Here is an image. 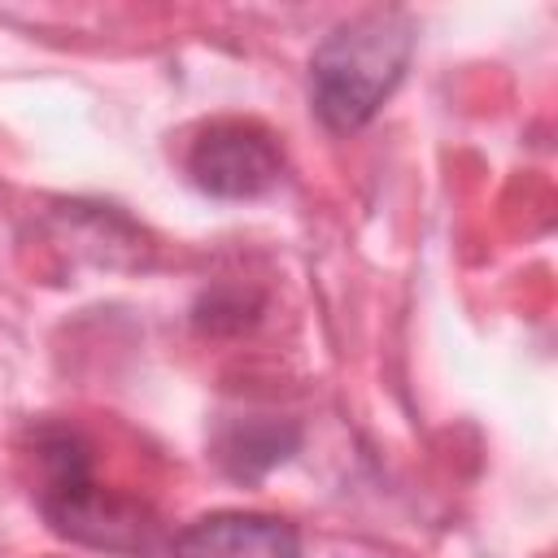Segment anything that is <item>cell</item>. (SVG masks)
Segmentation results:
<instances>
[{"mask_svg": "<svg viewBox=\"0 0 558 558\" xmlns=\"http://www.w3.org/2000/svg\"><path fill=\"white\" fill-rule=\"evenodd\" d=\"M31 458L39 471L35 497L48 523L92 549L140 554L153 541V510L144 493L100 484L96 440L74 423H39L31 436Z\"/></svg>", "mask_w": 558, "mask_h": 558, "instance_id": "cell-1", "label": "cell"}, {"mask_svg": "<svg viewBox=\"0 0 558 558\" xmlns=\"http://www.w3.org/2000/svg\"><path fill=\"white\" fill-rule=\"evenodd\" d=\"M279 166H283V153H279L275 135L266 126L240 122V118L209 122L187 153L192 183L222 201L262 196L279 179Z\"/></svg>", "mask_w": 558, "mask_h": 558, "instance_id": "cell-3", "label": "cell"}, {"mask_svg": "<svg viewBox=\"0 0 558 558\" xmlns=\"http://www.w3.org/2000/svg\"><path fill=\"white\" fill-rule=\"evenodd\" d=\"M410 52H414V26L401 13H366L336 26L310 61L318 118L331 131L362 126L401 83Z\"/></svg>", "mask_w": 558, "mask_h": 558, "instance_id": "cell-2", "label": "cell"}, {"mask_svg": "<svg viewBox=\"0 0 558 558\" xmlns=\"http://www.w3.org/2000/svg\"><path fill=\"white\" fill-rule=\"evenodd\" d=\"M170 558H301L296 527L279 514L218 510L170 541Z\"/></svg>", "mask_w": 558, "mask_h": 558, "instance_id": "cell-4", "label": "cell"}]
</instances>
